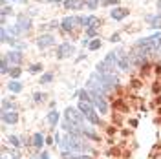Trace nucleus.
Segmentation results:
<instances>
[{"label": "nucleus", "instance_id": "17", "mask_svg": "<svg viewBox=\"0 0 161 159\" xmlns=\"http://www.w3.org/2000/svg\"><path fill=\"white\" fill-rule=\"evenodd\" d=\"M42 143H44V135H42V134H35V135L31 137V145H33L35 148H42Z\"/></svg>", "mask_w": 161, "mask_h": 159}, {"label": "nucleus", "instance_id": "12", "mask_svg": "<svg viewBox=\"0 0 161 159\" xmlns=\"http://www.w3.org/2000/svg\"><path fill=\"white\" fill-rule=\"evenodd\" d=\"M145 20L150 24V28H154V30H159V28H161V15H159V13H158L156 17H154V15H147Z\"/></svg>", "mask_w": 161, "mask_h": 159}, {"label": "nucleus", "instance_id": "41", "mask_svg": "<svg viewBox=\"0 0 161 159\" xmlns=\"http://www.w3.org/2000/svg\"><path fill=\"white\" fill-rule=\"evenodd\" d=\"M110 156H119V148H112L110 150Z\"/></svg>", "mask_w": 161, "mask_h": 159}, {"label": "nucleus", "instance_id": "13", "mask_svg": "<svg viewBox=\"0 0 161 159\" xmlns=\"http://www.w3.org/2000/svg\"><path fill=\"white\" fill-rule=\"evenodd\" d=\"M4 57L9 60L11 64H15V66L22 62V53H20V51H9V53H8V55H4Z\"/></svg>", "mask_w": 161, "mask_h": 159}, {"label": "nucleus", "instance_id": "35", "mask_svg": "<svg viewBox=\"0 0 161 159\" xmlns=\"http://www.w3.org/2000/svg\"><path fill=\"white\" fill-rule=\"evenodd\" d=\"M152 106H158V108L161 106V95H156V99H154V102H152Z\"/></svg>", "mask_w": 161, "mask_h": 159}, {"label": "nucleus", "instance_id": "11", "mask_svg": "<svg viewBox=\"0 0 161 159\" xmlns=\"http://www.w3.org/2000/svg\"><path fill=\"white\" fill-rule=\"evenodd\" d=\"M2 121H4L6 124H15V123L19 121V113H17L15 110H11V112H4V115H2Z\"/></svg>", "mask_w": 161, "mask_h": 159}, {"label": "nucleus", "instance_id": "3", "mask_svg": "<svg viewBox=\"0 0 161 159\" xmlns=\"http://www.w3.org/2000/svg\"><path fill=\"white\" fill-rule=\"evenodd\" d=\"M64 121H70L73 124L84 128V115H80L79 110H75V108H66V112H64Z\"/></svg>", "mask_w": 161, "mask_h": 159}, {"label": "nucleus", "instance_id": "44", "mask_svg": "<svg viewBox=\"0 0 161 159\" xmlns=\"http://www.w3.org/2000/svg\"><path fill=\"white\" fill-rule=\"evenodd\" d=\"M158 11H159V15H161V0L158 2Z\"/></svg>", "mask_w": 161, "mask_h": 159}, {"label": "nucleus", "instance_id": "38", "mask_svg": "<svg viewBox=\"0 0 161 159\" xmlns=\"http://www.w3.org/2000/svg\"><path fill=\"white\" fill-rule=\"evenodd\" d=\"M154 73L161 77V64H156V66H154Z\"/></svg>", "mask_w": 161, "mask_h": 159}, {"label": "nucleus", "instance_id": "40", "mask_svg": "<svg viewBox=\"0 0 161 159\" xmlns=\"http://www.w3.org/2000/svg\"><path fill=\"white\" fill-rule=\"evenodd\" d=\"M75 159H92V157L86 156V154H80V156H75Z\"/></svg>", "mask_w": 161, "mask_h": 159}, {"label": "nucleus", "instance_id": "7", "mask_svg": "<svg viewBox=\"0 0 161 159\" xmlns=\"http://www.w3.org/2000/svg\"><path fill=\"white\" fill-rule=\"evenodd\" d=\"M55 44V37L53 35H40L39 39H37V46H39L40 50H46V48H50Z\"/></svg>", "mask_w": 161, "mask_h": 159}, {"label": "nucleus", "instance_id": "6", "mask_svg": "<svg viewBox=\"0 0 161 159\" xmlns=\"http://www.w3.org/2000/svg\"><path fill=\"white\" fill-rule=\"evenodd\" d=\"M73 51H75V46L71 42H62L57 48V59H68L73 55Z\"/></svg>", "mask_w": 161, "mask_h": 159}, {"label": "nucleus", "instance_id": "42", "mask_svg": "<svg viewBox=\"0 0 161 159\" xmlns=\"http://www.w3.org/2000/svg\"><path fill=\"white\" fill-rule=\"evenodd\" d=\"M40 159H50V156H48V152H42V154H40Z\"/></svg>", "mask_w": 161, "mask_h": 159}, {"label": "nucleus", "instance_id": "1", "mask_svg": "<svg viewBox=\"0 0 161 159\" xmlns=\"http://www.w3.org/2000/svg\"><path fill=\"white\" fill-rule=\"evenodd\" d=\"M79 112L84 115V119H88L92 123V124H95V126H99V124H103V121H101V117L97 115V112L92 108V104H86V102H80L79 104Z\"/></svg>", "mask_w": 161, "mask_h": 159}, {"label": "nucleus", "instance_id": "32", "mask_svg": "<svg viewBox=\"0 0 161 159\" xmlns=\"http://www.w3.org/2000/svg\"><path fill=\"white\" fill-rule=\"evenodd\" d=\"M97 35V30H92V28H86V39H90V37H95Z\"/></svg>", "mask_w": 161, "mask_h": 159}, {"label": "nucleus", "instance_id": "14", "mask_svg": "<svg viewBox=\"0 0 161 159\" xmlns=\"http://www.w3.org/2000/svg\"><path fill=\"white\" fill-rule=\"evenodd\" d=\"M82 135H86V137H88V139H92V141H101L99 134H95L92 126H84V128H82Z\"/></svg>", "mask_w": 161, "mask_h": 159}, {"label": "nucleus", "instance_id": "36", "mask_svg": "<svg viewBox=\"0 0 161 159\" xmlns=\"http://www.w3.org/2000/svg\"><path fill=\"white\" fill-rule=\"evenodd\" d=\"M11 13V8H8V6H4V9H2V17H8Z\"/></svg>", "mask_w": 161, "mask_h": 159}, {"label": "nucleus", "instance_id": "28", "mask_svg": "<svg viewBox=\"0 0 161 159\" xmlns=\"http://www.w3.org/2000/svg\"><path fill=\"white\" fill-rule=\"evenodd\" d=\"M51 80H53V75H51V73H44V75L40 77V84H48Z\"/></svg>", "mask_w": 161, "mask_h": 159}, {"label": "nucleus", "instance_id": "5", "mask_svg": "<svg viewBox=\"0 0 161 159\" xmlns=\"http://www.w3.org/2000/svg\"><path fill=\"white\" fill-rule=\"evenodd\" d=\"M15 30H17V33H19V35H24V33H28V31L31 30V20L28 19V15H19Z\"/></svg>", "mask_w": 161, "mask_h": 159}, {"label": "nucleus", "instance_id": "15", "mask_svg": "<svg viewBox=\"0 0 161 159\" xmlns=\"http://www.w3.org/2000/svg\"><path fill=\"white\" fill-rule=\"evenodd\" d=\"M152 73H154V71H152L150 64H143V66H141V70H139V79L141 80H143V79H148Z\"/></svg>", "mask_w": 161, "mask_h": 159}, {"label": "nucleus", "instance_id": "8", "mask_svg": "<svg viewBox=\"0 0 161 159\" xmlns=\"http://www.w3.org/2000/svg\"><path fill=\"white\" fill-rule=\"evenodd\" d=\"M128 15H130V9L128 8H114L110 11V17L114 20H123V19H126Z\"/></svg>", "mask_w": 161, "mask_h": 159}, {"label": "nucleus", "instance_id": "30", "mask_svg": "<svg viewBox=\"0 0 161 159\" xmlns=\"http://www.w3.org/2000/svg\"><path fill=\"white\" fill-rule=\"evenodd\" d=\"M9 143L15 146V148H19V146H20V139L17 137V135H11V137H9Z\"/></svg>", "mask_w": 161, "mask_h": 159}, {"label": "nucleus", "instance_id": "2", "mask_svg": "<svg viewBox=\"0 0 161 159\" xmlns=\"http://www.w3.org/2000/svg\"><path fill=\"white\" fill-rule=\"evenodd\" d=\"M77 26H84V17H66L60 22V28L64 31H68V33L75 31Z\"/></svg>", "mask_w": 161, "mask_h": 159}, {"label": "nucleus", "instance_id": "18", "mask_svg": "<svg viewBox=\"0 0 161 159\" xmlns=\"http://www.w3.org/2000/svg\"><path fill=\"white\" fill-rule=\"evenodd\" d=\"M82 4L84 2H80V0H64V8H68V9H79Z\"/></svg>", "mask_w": 161, "mask_h": 159}, {"label": "nucleus", "instance_id": "33", "mask_svg": "<svg viewBox=\"0 0 161 159\" xmlns=\"http://www.w3.org/2000/svg\"><path fill=\"white\" fill-rule=\"evenodd\" d=\"M117 130H119V126H115V124H114V126H108L106 132H108V135H114V134H117Z\"/></svg>", "mask_w": 161, "mask_h": 159}, {"label": "nucleus", "instance_id": "25", "mask_svg": "<svg viewBox=\"0 0 161 159\" xmlns=\"http://www.w3.org/2000/svg\"><path fill=\"white\" fill-rule=\"evenodd\" d=\"M123 113H119V112H114V115H112V121H114V124L115 126H121V123H123V117H121Z\"/></svg>", "mask_w": 161, "mask_h": 159}, {"label": "nucleus", "instance_id": "21", "mask_svg": "<svg viewBox=\"0 0 161 159\" xmlns=\"http://www.w3.org/2000/svg\"><path fill=\"white\" fill-rule=\"evenodd\" d=\"M143 88V80L141 79H132L130 80V91H137Z\"/></svg>", "mask_w": 161, "mask_h": 159}, {"label": "nucleus", "instance_id": "16", "mask_svg": "<svg viewBox=\"0 0 161 159\" xmlns=\"http://www.w3.org/2000/svg\"><path fill=\"white\" fill-rule=\"evenodd\" d=\"M60 119V113L59 112H55V110H51L50 113H48V123H50L51 126H57V123Z\"/></svg>", "mask_w": 161, "mask_h": 159}, {"label": "nucleus", "instance_id": "45", "mask_svg": "<svg viewBox=\"0 0 161 159\" xmlns=\"http://www.w3.org/2000/svg\"><path fill=\"white\" fill-rule=\"evenodd\" d=\"M158 113H159V115H161V106H159V108H158Z\"/></svg>", "mask_w": 161, "mask_h": 159}, {"label": "nucleus", "instance_id": "10", "mask_svg": "<svg viewBox=\"0 0 161 159\" xmlns=\"http://www.w3.org/2000/svg\"><path fill=\"white\" fill-rule=\"evenodd\" d=\"M101 19L95 17V15H90V17H84V26L86 28H92V30H99L101 28Z\"/></svg>", "mask_w": 161, "mask_h": 159}, {"label": "nucleus", "instance_id": "39", "mask_svg": "<svg viewBox=\"0 0 161 159\" xmlns=\"http://www.w3.org/2000/svg\"><path fill=\"white\" fill-rule=\"evenodd\" d=\"M110 40L112 42H119V33H114V35L110 37Z\"/></svg>", "mask_w": 161, "mask_h": 159}, {"label": "nucleus", "instance_id": "46", "mask_svg": "<svg viewBox=\"0 0 161 159\" xmlns=\"http://www.w3.org/2000/svg\"><path fill=\"white\" fill-rule=\"evenodd\" d=\"M53 2H62V0H53Z\"/></svg>", "mask_w": 161, "mask_h": 159}, {"label": "nucleus", "instance_id": "19", "mask_svg": "<svg viewBox=\"0 0 161 159\" xmlns=\"http://www.w3.org/2000/svg\"><path fill=\"white\" fill-rule=\"evenodd\" d=\"M80 102H86V104H93V99H92V93H88L86 90H80L79 91Z\"/></svg>", "mask_w": 161, "mask_h": 159}, {"label": "nucleus", "instance_id": "29", "mask_svg": "<svg viewBox=\"0 0 161 159\" xmlns=\"http://www.w3.org/2000/svg\"><path fill=\"white\" fill-rule=\"evenodd\" d=\"M161 91V80H156V82H152V93H159Z\"/></svg>", "mask_w": 161, "mask_h": 159}, {"label": "nucleus", "instance_id": "22", "mask_svg": "<svg viewBox=\"0 0 161 159\" xmlns=\"http://www.w3.org/2000/svg\"><path fill=\"white\" fill-rule=\"evenodd\" d=\"M8 88H9L11 91H13V93H19V91H22V84H20L19 80H11Z\"/></svg>", "mask_w": 161, "mask_h": 159}, {"label": "nucleus", "instance_id": "23", "mask_svg": "<svg viewBox=\"0 0 161 159\" xmlns=\"http://www.w3.org/2000/svg\"><path fill=\"white\" fill-rule=\"evenodd\" d=\"M82 2L88 9H97L99 8V0H82Z\"/></svg>", "mask_w": 161, "mask_h": 159}, {"label": "nucleus", "instance_id": "37", "mask_svg": "<svg viewBox=\"0 0 161 159\" xmlns=\"http://www.w3.org/2000/svg\"><path fill=\"white\" fill-rule=\"evenodd\" d=\"M11 157L13 159H20V152L19 150H11Z\"/></svg>", "mask_w": 161, "mask_h": 159}, {"label": "nucleus", "instance_id": "20", "mask_svg": "<svg viewBox=\"0 0 161 159\" xmlns=\"http://www.w3.org/2000/svg\"><path fill=\"white\" fill-rule=\"evenodd\" d=\"M2 110H4V112H11V110H15V101L4 99L2 101Z\"/></svg>", "mask_w": 161, "mask_h": 159}, {"label": "nucleus", "instance_id": "49", "mask_svg": "<svg viewBox=\"0 0 161 159\" xmlns=\"http://www.w3.org/2000/svg\"><path fill=\"white\" fill-rule=\"evenodd\" d=\"M159 80H161V79H159Z\"/></svg>", "mask_w": 161, "mask_h": 159}, {"label": "nucleus", "instance_id": "4", "mask_svg": "<svg viewBox=\"0 0 161 159\" xmlns=\"http://www.w3.org/2000/svg\"><path fill=\"white\" fill-rule=\"evenodd\" d=\"M90 93H92V99H93V104H95L97 112H101V115H104L108 112V102L104 101V95H101L97 91H90Z\"/></svg>", "mask_w": 161, "mask_h": 159}, {"label": "nucleus", "instance_id": "26", "mask_svg": "<svg viewBox=\"0 0 161 159\" xmlns=\"http://www.w3.org/2000/svg\"><path fill=\"white\" fill-rule=\"evenodd\" d=\"M20 73H22V70H20L19 66H11V70H9V75L13 77V79H17V77H20Z\"/></svg>", "mask_w": 161, "mask_h": 159}, {"label": "nucleus", "instance_id": "47", "mask_svg": "<svg viewBox=\"0 0 161 159\" xmlns=\"http://www.w3.org/2000/svg\"><path fill=\"white\" fill-rule=\"evenodd\" d=\"M39 2H46V0H39Z\"/></svg>", "mask_w": 161, "mask_h": 159}, {"label": "nucleus", "instance_id": "34", "mask_svg": "<svg viewBox=\"0 0 161 159\" xmlns=\"http://www.w3.org/2000/svg\"><path fill=\"white\" fill-rule=\"evenodd\" d=\"M44 97H46L44 93H35V95H33V99H35V102H42V99H44Z\"/></svg>", "mask_w": 161, "mask_h": 159}, {"label": "nucleus", "instance_id": "31", "mask_svg": "<svg viewBox=\"0 0 161 159\" xmlns=\"http://www.w3.org/2000/svg\"><path fill=\"white\" fill-rule=\"evenodd\" d=\"M101 4H103V6H115V8H117V4H119V0H103Z\"/></svg>", "mask_w": 161, "mask_h": 159}, {"label": "nucleus", "instance_id": "27", "mask_svg": "<svg viewBox=\"0 0 161 159\" xmlns=\"http://www.w3.org/2000/svg\"><path fill=\"white\" fill-rule=\"evenodd\" d=\"M28 71L35 75V73H39V71H42V64H39V62H37V64H31L30 68H28Z\"/></svg>", "mask_w": 161, "mask_h": 159}, {"label": "nucleus", "instance_id": "24", "mask_svg": "<svg viewBox=\"0 0 161 159\" xmlns=\"http://www.w3.org/2000/svg\"><path fill=\"white\" fill-rule=\"evenodd\" d=\"M101 44H103V42H101V39H93V40H90L88 48H90L92 51H95V50H99V48H101Z\"/></svg>", "mask_w": 161, "mask_h": 159}, {"label": "nucleus", "instance_id": "43", "mask_svg": "<svg viewBox=\"0 0 161 159\" xmlns=\"http://www.w3.org/2000/svg\"><path fill=\"white\" fill-rule=\"evenodd\" d=\"M130 124L134 126V128H136V126H137V119H132V121H130Z\"/></svg>", "mask_w": 161, "mask_h": 159}, {"label": "nucleus", "instance_id": "48", "mask_svg": "<svg viewBox=\"0 0 161 159\" xmlns=\"http://www.w3.org/2000/svg\"><path fill=\"white\" fill-rule=\"evenodd\" d=\"M13 2H15V0H13Z\"/></svg>", "mask_w": 161, "mask_h": 159}, {"label": "nucleus", "instance_id": "9", "mask_svg": "<svg viewBox=\"0 0 161 159\" xmlns=\"http://www.w3.org/2000/svg\"><path fill=\"white\" fill-rule=\"evenodd\" d=\"M114 112L128 113V112H130V104H128L125 99H114Z\"/></svg>", "mask_w": 161, "mask_h": 159}]
</instances>
